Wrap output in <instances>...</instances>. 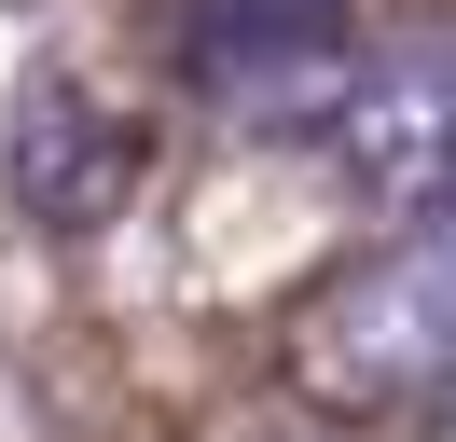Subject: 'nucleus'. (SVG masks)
Instances as JSON below:
<instances>
[{
	"instance_id": "1",
	"label": "nucleus",
	"mask_w": 456,
	"mask_h": 442,
	"mask_svg": "<svg viewBox=\"0 0 456 442\" xmlns=\"http://www.w3.org/2000/svg\"><path fill=\"white\" fill-rule=\"evenodd\" d=\"M443 373H456V208H428V221H401V249L346 263L290 318V387L346 429H373V414L428 401Z\"/></svg>"
},
{
	"instance_id": "2",
	"label": "nucleus",
	"mask_w": 456,
	"mask_h": 442,
	"mask_svg": "<svg viewBox=\"0 0 456 442\" xmlns=\"http://www.w3.org/2000/svg\"><path fill=\"white\" fill-rule=\"evenodd\" d=\"M180 83H194L222 125H249V138H305V125L346 110L360 42H346L332 0H222V14L180 42Z\"/></svg>"
},
{
	"instance_id": "4",
	"label": "nucleus",
	"mask_w": 456,
	"mask_h": 442,
	"mask_svg": "<svg viewBox=\"0 0 456 442\" xmlns=\"http://www.w3.org/2000/svg\"><path fill=\"white\" fill-rule=\"evenodd\" d=\"M0 180H14V208H28L42 235H97V221L139 193V125H125L97 83L28 70V97H14V138H0Z\"/></svg>"
},
{
	"instance_id": "3",
	"label": "nucleus",
	"mask_w": 456,
	"mask_h": 442,
	"mask_svg": "<svg viewBox=\"0 0 456 442\" xmlns=\"http://www.w3.org/2000/svg\"><path fill=\"white\" fill-rule=\"evenodd\" d=\"M332 166H346L387 221L456 208V28L360 55V83H346V110H332Z\"/></svg>"
},
{
	"instance_id": "5",
	"label": "nucleus",
	"mask_w": 456,
	"mask_h": 442,
	"mask_svg": "<svg viewBox=\"0 0 456 442\" xmlns=\"http://www.w3.org/2000/svg\"><path fill=\"white\" fill-rule=\"evenodd\" d=\"M428 442H456V373H443V387H428Z\"/></svg>"
}]
</instances>
